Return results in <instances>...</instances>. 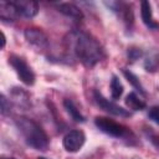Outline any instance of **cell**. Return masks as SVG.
Returning <instances> with one entry per match:
<instances>
[{"label": "cell", "instance_id": "obj_1", "mask_svg": "<svg viewBox=\"0 0 159 159\" xmlns=\"http://www.w3.org/2000/svg\"><path fill=\"white\" fill-rule=\"evenodd\" d=\"M63 43L70 57L76 58L86 67H94L106 57L102 45L92 35L81 30L70 31L65 36Z\"/></svg>", "mask_w": 159, "mask_h": 159}, {"label": "cell", "instance_id": "obj_2", "mask_svg": "<svg viewBox=\"0 0 159 159\" xmlns=\"http://www.w3.org/2000/svg\"><path fill=\"white\" fill-rule=\"evenodd\" d=\"M15 124L29 147L36 150H46L48 148L50 139L46 132L34 119L27 117H17L15 119Z\"/></svg>", "mask_w": 159, "mask_h": 159}, {"label": "cell", "instance_id": "obj_3", "mask_svg": "<svg viewBox=\"0 0 159 159\" xmlns=\"http://www.w3.org/2000/svg\"><path fill=\"white\" fill-rule=\"evenodd\" d=\"M94 125L103 132L104 134L113 137V138H118V139H128L129 135H133V133L123 124L109 119L107 117H96L94 118Z\"/></svg>", "mask_w": 159, "mask_h": 159}, {"label": "cell", "instance_id": "obj_4", "mask_svg": "<svg viewBox=\"0 0 159 159\" xmlns=\"http://www.w3.org/2000/svg\"><path fill=\"white\" fill-rule=\"evenodd\" d=\"M9 65L14 68L20 81L26 86H32L35 83V73L32 68L29 66V63L17 55H10L9 56Z\"/></svg>", "mask_w": 159, "mask_h": 159}, {"label": "cell", "instance_id": "obj_5", "mask_svg": "<svg viewBox=\"0 0 159 159\" xmlns=\"http://www.w3.org/2000/svg\"><path fill=\"white\" fill-rule=\"evenodd\" d=\"M93 99H94V102L97 103V106H98L99 108H102L103 111H106V112L109 113V114H113V116H117V117H124V118L130 117V112H129L128 109H124L123 107L118 106L117 103H114V102L107 99V98H106L99 91H97V89L93 91Z\"/></svg>", "mask_w": 159, "mask_h": 159}, {"label": "cell", "instance_id": "obj_6", "mask_svg": "<svg viewBox=\"0 0 159 159\" xmlns=\"http://www.w3.org/2000/svg\"><path fill=\"white\" fill-rule=\"evenodd\" d=\"M104 5L122 19V21L124 22V25L128 30L132 29L133 22H134V15H133L130 4L123 2V1H106Z\"/></svg>", "mask_w": 159, "mask_h": 159}, {"label": "cell", "instance_id": "obj_7", "mask_svg": "<svg viewBox=\"0 0 159 159\" xmlns=\"http://www.w3.org/2000/svg\"><path fill=\"white\" fill-rule=\"evenodd\" d=\"M24 36H25V40L27 41V43L31 45L37 51H42L48 47V37L41 29L29 27L25 30Z\"/></svg>", "mask_w": 159, "mask_h": 159}, {"label": "cell", "instance_id": "obj_8", "mask_svg": "<svg viewBox=\"0 0 159 159\" xmlns=\"http://www.w3.org/2000/svg\"><path fill=\"white\" fill-rule=\"evenodd\" d=\"M84 142H86V135L82 130H78V129L70 130L62 139L65 150L70 153H77L83 147Z\"/></svg>", "mask_w": 159, "mask_h": 159}, {"label": "cell", "instance_id": "obj_9", "mask_svg": "<svg viewBox=\"0 0 159 159\" xmlns=\"http://www.w3.org/2000/svg\"><path fill=\"white\" fill-rule=\"evenodd\" d=\"M19 15L24 16L26 19H31L34 16L37 15L39 12V4L36 1H31V0H15L12 1Z\"/></svg>", "mask_w": 159, "mask_h": 159}, {"label": "cell", "instance_id": "obj_10", "mask_svg": "<svg viewBox=\"0 0 159 159\" xmlns=\"http://www.w3.org/2000/svg\"><path fill=\"white\" fill-rule=\"evenodd\" d=\"M140 17H142L143 24L149 30H159V24L153 17V11H152L150 2L147 1V0H143L140 2Z\"/></svg>", "mask_w": 159, "mask_h": 159}, {"label": "cell", "instance_id": "obj_11", "mask_svg": "<svg viewBox=\"0 0 159 159\" xmlns=\"http://www.w3.org/2000/svg\"><path fill=\"white\" fill-rule=\"evenodd\" d=\"M56 9L62 15H65V16H67L70 19H73L76 21H80V20L83 19L82 10L78 6H76L75 4H72V2H60V4H56Z\"/></svg>", "mask_w": 159, "mask_h": 159}, {"label": "cell", "instance_id": "obj_12", "mask_svg": "<svg viewBox=\"0 0 159 159\" xmlns=\"http://www.w3.org/2000/svg\"><path fill=\"white\" fill-rule=\"evenodd\" d=\"M19 12L14 5L12 1H5L1 0L0 1V19L2 21H7V22H12L19 17Z\"/></svg>", "mask_w": 159, "mask_h": 159}, {"label": "cell", "instance_id": "obj_13", "mask_svg": "<svg viewBox=\"0 0 159 159\" xmlns=\"http://www.w3.org/2000/svg\"><path fill=\"white\" fill-rule=\"evenodd\" d=\"M11 97H12V101L17 106H20L22 108H29L30 104H31L30 103V96H29V93L26 91H24L22 88H19V87L12 88Z\"/></svg>", "mask_w": 159, "mask_h": 159}, {"label": "cell", "instance_id": "obj_14", "mask_svg": "<svg viewBox=\"0 0 159 159\" xmlns=\"http://www.w3.org/2000/svg\"><path fill=\"white\" fill-rule=\"evenodd\" d=\"M122 73H123V76L125 77V80L132 84V87H133L137 92H139V94L147 96L145 88H144V86L142 84V82L139 81V78L137 77V75H134V73H133L132 71H129L128 68H122Z\"/></svg>", "mask_w": 159, "mask_h": 159}, {"label": "cell", "instance_id": "obj_15", "mask_svg": "<svg viewBox=\"0 0 159 159\" xmlns=\"http://www.w3.org/2000/svg\"><path fill=\"white\" fill-rule=\"evenodd\" d=\"M63 107H65V109L67 111V113L70 114V117H71L75 122H77V123H84V122H86L84 116L80 112V109L76 107V104H75L71 99L66 98V99L63 101Z\"/></svg>", "mask_w": 159, "mask_h": 159}, {"label": "cell", "instance_id": "obj_16", "mask_svg": "<svg viewBox=\"0 0 159 159\" xmlns=\"http://www.w3.org/2000/svg\"><path fill=\"white\" fill-rule=\"evenodd\" d=\"M125 104L132 111H143L147 107V103L135 92H129V94L125 97Z\"/></svg>", "mask_w": 159, "mask_h": 159}, {"label": "cell", "instance_id": "obj_17", "mask_svg": "<svg viewBox=\"0 0 159 159\" xmlns=\"http://www.w3.org/2000/svg\"><path fill=\"white\" fill-rule=\"evenodd\" d=\"M159 67V53L153 51L144 60V68L147 72H155Z\"/></svg>", "mask_w": 159, "mask_h": 159}, {"label": "cell", "instance_id": "obj_18", "mask_svg": "<svg viewBox=\"0 0 159 159\" xmlns=\"http://www.w3.org/2000/svg\"><path fill=\"white\" fill-rule=\"evenodd\" d=\"M123 84L119 80L118 76L113 75L112 76V80H111V96L113 99H119L123 94Z\"/></svg>", "mask_w": 159, "mask_h": 159}, {"label": "cell", "instance_id": "obj_19", "mask_svg": "<svg viewBox=\"0 0 159 159\" xmlns=\"http://www.w3.org/2000/svg\"><path fill=\"white\" fill-rule=\"evenodd\" d=\"M144 55L143 50L140 47H137V46H130L128 50H127V57H128V61L129 62H135L138 61L139 58H142Z\"/></svg>", "mask_w": 159, "mask_h": 159}, {"label": "cell", "instance_id": "obj_20", "mask_svg": "<svg viewBox=\"0 0 159 159\" xmlns=\"http://www.w3.org/2000/svg\"><path fill=\"white\" fill-rule=\"evenodd\" d=\"M144 135L147 137V139L153 144V147H155L158 150H159V134L155 133L152 128H148V127H144Z\"/></svg>", "mask_w": 159, "mask_h": 159}, {"label": "cell", "instance_id": "obj_21", "mask_svg": "<svg viewBox=\"0 0 159 159\" xmlns=\"http://www.w3.org/2000/svg\"><path fill=\"white\" fill-rule=\"evenodd\" d=\"M0 112H1L2 116H7V114H10V112H11L10 101L5 97L4 93H1V96H0Z\"/></svg>", "mask_w": 159, "mask_h": 159}, {"label": "cell", "instance_id": "obj_22", "mask_svg": "<svg viewBox=\"0 0 159 159\" xmlns=\"http://www.w3.org/2000/svg\"><path fill=\"white\" fill-rule=\"evenodd\" d=\"M148 118L159 125V106H153L148 111Z\"/></svg>", "mask_w": 159, "mask_h": 159}, {"label": "cell", "instance_id": "obj_23", "mask_svg": "<svg viewBox=\"0 0 159 159\" xmlns=\"http://www.w3.org/2000/svg\"><path fill=\"white\" fill-rule=\"evenodd\" d=\"M1 36H2V48L5 47V42H6V37H5V35H4V32H1Z\"/></svg>", "mask_w": 159, "mask_h": 159}, {"label": "cell", "instance_id": "obj_24", "mask_svg": "<svg viewBox=\"0 0 159 159\" xmlns=\"http://www.w3.org/2000/svg\"><path fill=\"white\" fill-rule=\"evenodd\" d=\"M1 159H15V158H5V157H2Z\"/></svg>", "mask_w": 159, "mask_h": 159}, {"label": "cell", "instance_id": "obj_25", "mask_svg": "<svg viewBox=\"0 0 159 159\" xmlns=\"http://www.w3.org/2000/svg\"><path fill=\"white\" fill-rule=\"evenodd\" d=\"M37 159H47V158H43V157H39Z\"/></svg>", "mask_w": 159, "mask_h": 159}]
</instances>
